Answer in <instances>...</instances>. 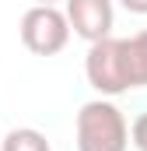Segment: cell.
<instances>
[{"instance_id": "cell-1", "label": "cell", "mask_w": 147, "mask_h": 151, "mask_svg": "<svg viewBox=\"0 0 147 151\" xmlns=\"http://www.w3.org/2000/svg\"><path fill=\"white\" fill-rule=\"evenodd\" d=\"M88 84L98 95H123L147 84V28L130 39H98L84 56Z\"/></svg>"}, {"instance_id": "cell-2", "label": "cell", "mask_w": 147, "mask_h": 151, "mask_svg": "<svg viewBox=\"0 0 147 151\" xmlns=\"http://www.w3.org/2000/svg\"><path fill=\"white\" fill-rule=\"evenodd\" d=\"M74 137L77 151H126L130 123L109 99H91L74 119Z\"/></svg>"}, {"instance_id": "cell-3", "label": "cell", "mask_w": 147, "mask_h": 151, "mask_svg": "<svg viewBox=\"0 0 147 151\" xmlns=\"http://www.w3.org/2000/svg\"><path fill=\"white\" fill-rule=\"evenodd\" d=\"M21 42L25 49H32L35 56H53L67 46L70 39V21H67V11H60L56 4H35L21 14Z\"/></svg>"}, {"instance_id": "cell-4", "label": "cell", "mask_w": 147, "mask_h": 151, "mask_svg": "<svg viewBox=\"0 0 147 151\" xmlns=\"http://www.w3.org/2000/svg\"><path fill=\"white\" fill-rule=\"evenodd\" d=\"M67 21H70L74 35L88 39V42H98V39L112 35V21H116V11H112V0H67Z\"/></svg>"}, {"instance_id": "cell-5", "label": "cell", "mask_w": 147, "mask_h": 151, "mask_svg": "<svg viewBox=\"0 0 147 151\" xmlns=\"http://www.w3.org/2000/svg\"><path fill=\"white\" fill-rule=\"evenodd\" d=\"M0 151H53L46 134L35 130V127H18V130H7L4 134V144Z\"/></svg>"}, {"instance_id": "cell-6", "label": "cell", "mask_w": 147, "mask_h": 151, "mask_svg": "<svg viewBox=\"0 0 147 151\" xmlns=\"http://www.w3.org/2000/svg\"><path fill=\"white\" fill-rule=\"evenodd\" d=\"M130 141H133L137 151H147V113H140L130 123Z\"/></svg>"}, {"instance_id": "cell-7", "label": "cell", "mask_w": 147, "mask_h": 151, "mask_svg": "<svg viewBox=\"0 0 147 151\" xmlns=\"http://www.w3.org/2000/svg\"><path fill=\"white\" fill-rule=\"evenodd\" d=\"M130 14H147V0H119Z\"/></svg>"}, {"instance_id": "cell-8", "label": "cell", "mask_w": 147, "mask_h": 151, "mask_svg": "<svg viewBox=\"0 0 147 151\" xmlns=\"http://www.w3.org/2000/svg\"><path fill=\"white\" fill-rule=\"evenodd\" d=\"M35 4H60V0H35Z\"/></svg>"}]
</instances>
